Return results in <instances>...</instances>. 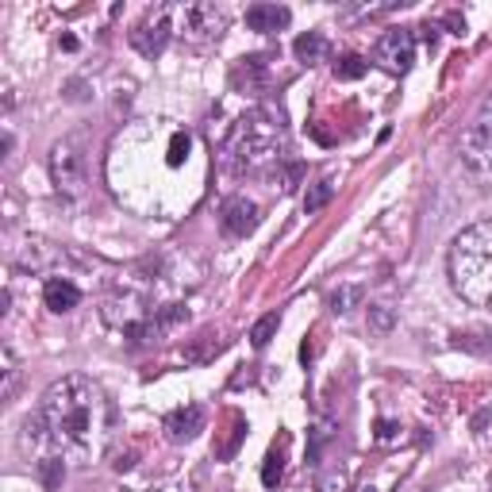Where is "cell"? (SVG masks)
I'll use <instances>...</instances> for the list:
<instances>
[{
  "label": "cell",
  "instance_id": "cell-26",
  "mask_svg": "<svg viewBox=\"0 0 492 492\" xmlns=\"http://www.w3.org/2000/svg\"><path fill=\"white\" fill-rule=\"evenodd\" d=\"M154 492H192V481H185V477H177V481H165V485H158Z\"/></svg>",
  "mask_w": 492,
  "mask_h": 492
},
{
  "label": "cell",
  "instance_id": "cell-24",
  "mask_svg": "<svg viewBox=\"0 0 492 492\" xmlns=\"http://www.w3.org/2000/svg\"><path fill=\"white\" fill-rule=\"evenodd\" d=\"M343 488H346V473H339V470L319 481V492H343Z\"/></svg>",
  "mask_w": 492,
  "mask_h": 492
},
{
  "label": "cell",
  "instance_id": "cell-10",
  "mask_svg": "<svg viewBox=\"0 0 492 492\" xmlns=\"http://www.w3.org/2000/svg\"><path fill=\"white\" fill-rule=\"evenodd\" d=\"M165 438L170 443H189V438H197L204 431V408L200 404H185V408H177L165 416Z\"/></svg>",
  "mask_w": 492,
  "mask_h": 492
},
{
  "label": "cell",
  "instance_id": "cell-1",
  "mask_svg": "<svg viewBox=\"0 0 492 492\" xmlns=\"http://www.w3.org/2000/svg\"><path fill=\"white\" fill-rule=\"evenodd\" d=\"M115 435V408L108 393L85 373L55 381L38 400V408L23 423V443L47 446L66 462H97L105 458Z\"/></svg>",
  "mask_w": 492,
  "mask_h": 492
},
{
  "label": "cell",
  "instance_id": "cell-9",
  "mask_svg": "<svg viewBox=\"0 0 492 492\" xmlns=\"http://www.w3.org/2000/svg\"><path fill=\"white\" fill-rule=\"evenodd\" d=\"M219 227H224L231 239L250 235V231L258 227V204L246 200V197H231V200H224V208H219Z\"/></svg>",
  "mask_w": 492,
  "mask_h": 492
},
{
  "label": "cell",
  "instance_id": "cell-22",
  "mask_svg": "<svg viewBox=\"0 0 492 492\" xmlns=\"http://www.w3.org/2000/svg\"><path fill=\"white\" fill-rule=\"evenodd\" d=\"M331 438V423H316L312 427V446H308V462H319V450H323V443Z\"/></svg>",
  "mask_w": 492,
  "mask_h": 492
},
{
  "label": "cell",
  "instance_id": "cell-8",
  "mask_svg": "<svg viewBox=\"0 0 492 492\" xmlns=\"http://www.w3.org/2000/svg\"><path fill=\"white\" fill-rule=\"evenodd\" d=\"M227 31V12L216 4H185L181 8V35L192 43H212Z\"/></svg>",
  "mask_w": 492,
  "mask_h": 492
},
{
  "label": "cell",
  "instance_id": "cell-4",
  "mask_svg": "<svg viewBox=\"0 0 492 492\" xmlns=\"http://www.w3.org/2000/svg\"><path fill=\"white\" fill-rule=\"evenodd\" d=\"M50 181H55L58 197L77 200L89 185V165L81 154V142L77 139H62L50 147Z\"/></svg>",
  "mask_w": 492,
  "mask_h": 492
},
{
  "label": "cell",
  "instance_id": "cell-7",
  "mask_svg": "<svg viewBox=\"0 0 492 492\" xmlns=\"http://www.w3.org/2000/svg\"><path fill=\"white\" fill-rule=\"evenodd\" d=\"M170 16H174L170 8H154V12H147V16L135 23V31L127 35L142 58H158L165 50V43H170V35H174V20Z\"/></svg>",
  "mask_w": 492,
  "mask_h": 492
},
{
  "label": "cell",
  "instance_id": "cell-25",
  "mask_svg": "<svg viewBox=\"0 0 492 492\" xmlns=\"http://www.w3.org/2000/svg\"><path fill=\"white\" fill-rule=\"evenodd\" d=\"M396 431H400V427H396L393 420H381V423H377V438H381V443H393Z\"/></svg>",
  "mask_w": 492,
  "mask_h": 492
},
{
  "label": "cell",
  "instance_id": "cell-21",
  "mask_svg": "<svg viewBox=\"0 0 492 492\" xmlns=\"http://www.w3.org/2000/svg\"><path fill=\"white\" fill-rule=\"evenodd\" d=\"M393 323H396L393 308H385V304H373V308H369V331L388 335V331H393Z\"/></svg>",
  "mask_w": 492,
  "mask_h": 492
},
{
  "label": "cell",
  "instance_id": "cell-16",
  "mask_svg": "<svg viewBox=\"0 0 492 492\" xmlns=\"http://www.w3.org/2000/svg\"><path fill=\"white\" fill-rule=\"evenodd\" d=\"M38 477H43V488H58L62 477H66V462L55 458V454L43 458V462H38Z\"/></svg>",
  "mask_w": 492,
  "mask_h": 492
},
{
  "label": "cell",
  "instance_id": "cell-23",
  "mask_svg": "<svg viewBox=\"0 0 492 492\" xmlns=\"http://www.w3.org/2000/svg\"><path fill=\"white\" fill-rule=\"evenodd\" d=\"M185 158H189V135H185V131H177L174 142H170V158H165V162H170L174 170H177V165L185 162Z\"/></svg>",
  "mask_w": 492,
  "mask_h": 492
},
{
  "label": "cell",
  "instance_id": "cell-5",
  "mask_svg": "<svg viewBox=\"0 0 492 492\" xmlns=\"http://www.w3.org/2000/svg\"><path fill=\"white\" fill-rule=\"evenodd\" d=\"M458 154L473 174H492V97H485L481 112H477L473 123L465 127Z\"/></svg>",
  "mask_w": 492,
  "mask_h": 492
},
{
  "label": "cell",
  "instance_id": "cell-18",
  "mask_svg": "<svg viewBox=\"0 0 492 492\" xmlns=\"http://www.w3.org/2000/svg\"><path fill=\"white\" fill-rule=\"evenodd\" d=\"M16 385H20V361H16V351L12 346H4V400L16 396Z\"/></svg>",
  "mask_w": 492,
  "mask_h": 492
},
{
  "label": "cell",
  "instance_id": "cell-15",
  "mask_svg": "<svg viewBox=\"0 0 492 492\" xmlns=\"http://www.w3.org/2000/svg\"><path fill=\"white\" fill-rule=\"evenodd\" d=\"M366 70H369V62L361 55H343L339 62H335V77H339V81H358Z\"/></svg>",
  "mask_w": 492,
  "mask_h": 492
},
{
  "label": "cell",
  "instance_id": "cell-14",
  "mask_svg": "<svg viewBox=\"0 0 492 492\" xmlns=\"http://www.w3.org/2000/svg\"><path fill=\"white\" fill-rule=\"evenodd\" d=\"M361 301H366V289H361L358 281H346V284H339V289L331 293V312L335 316H346V312H354V308H361Z\"/></svg>",
  "mask_w": 492,
  "mask_h": 492
},
{
  "label": "cell",
  "instance_id": "cell-12",
  "mask_svg": "<svg viewBox=\"0 0 492 492\" xmlns=\"http://www.w3.org/2000/svg\"><path fill=\"white\" fill-rule=\"evenodd\" d=\"M43 304L50 308V312L66 316V312H73V308L81 304V289H77L70 277H47V284H43Z\"/></svg>",
  "mask_w": 492,
  "mask_h": 492
},
{
  "label": "cell",
  "instance_id": "cell-19",
  "mask_svg": "<svg viewBox=\"0 0 492 492\" xmlns=\"http://www.w3.org/2000/svg\"><path fill=\"white\" fill-rule=\"evenodd\" d=\"M331 192H335L331 181H319V185H312V192H308V197H304V212H308V216H316L319 208H327Z\"/></svg>",
  "mask_w": 492,
  "mask_h": 492
},
{
  "label": "cell",
  "instance_id": "cell-6",
  "mask_svg": "<svg viewBox=\"0 0 492 492\" xmlns=\"http://www.w3.org/2000/svg\"><path fill=\"white\" fill-rule=\"evenodd\" d=\"M411 62H416V35L408 28H393L373 43V66H381L385 73L404 77L411 70Z\"/></svg>",
  "mask_w": 492,
  "mask_h": 492
},
{
  "label": "cell",
  "instance_id": "cell-27",
  "mask_svg": "<svg viewBox=\"0 0 492 492\" xmlns=\"http://www.w3.org/2000/svg\"><path fill=\"white\" fill-rule=\"evenodd\" d=\"M358 492H381V488H373V485H366V488H358Z\"/></svg>",
  "mask_w": 492,
  "mask_h": 492
},
{
  "label": "cell",
  "instance_id": "cell-20",
  "mask_svg": "<svg viewBox=\"0 0 492 492\" xmlns=\"http://www.w3.org/2000/svg\"><path fill=\"white\" fill-rule=\"evenodd\" d=\"M281 473H284V454H281V450H269L266 465H262V485L274 488V485L281 481Z\"/></svg>",
  "mask_w": 492,
  "mask_h": 492
},
{
  "label": "cell",
  "instance_id": "cell-17",
  "mask_svg": "<svg viewBox=\"0 0 492 492\" xmlns=\"http://www.w3.org/2000/svg\"><path fill=\"white\" fill-rule=\"evenodd\" d=\"M277 327H281V316H277V312L262 316V319H258L254 327H250V343H254V346H266V343L277 335Z\"/></svg>",
  "mask_w": 492,
  "mask_h": 492
},
{
  "label": "cell",
  "instance_id": "cell-13",
  "mask_svg": "<svg viewBox=\"0 0 492 492\" xmlns=\"http://www.w3.org/2000/svg\"><path fill=\"white\" fill-rule=\"evenodd\" d=\"M327 35L323 31H304L301 38L293 43V55H296V62H304V66H316V62H323L327 58Z\"/></svg>",
  "mask_w": 492,
  "mask_h": 492
},
{
  "label": "cell",
  "instance_id": "cell-3",
  "mask_svg": "<svg viewBox=\"0 0 492 492\" xmlns=\"http://www.w3.org/2000/svg\"><path fill=\"white\" fill-rule=\"evenodd\" d=\"M284 147H289L284 112L262 105L250 115H242V123L235 127V135L227 142V162L235 174H262L269 165H281Z\"/></svg>",
  "mask_w": 492,
  "mask_h": 492
},
{
  "label": "cell",
  "instance_id": "cell-2",
  "mask_svg": "<svg viewBox=\"0 0 492 492\" xmlns=\"http://www.w3.org/2000/svg\"><path fill=\"white\" fill-rule=\"evenodd\" d=\"M446 277L465 304L488 308L492 304V219L470 224L450 242Z\"/></svg>",
  "mask_w": 492,
  "mask_h": 492
},
{
  "label": "cell",
  "instance_id": "cell-11",
  "mask_svg": "<svg viewBox=\"0 0 492 492\" xmlns=\"http://www.w3.org/2000/svg\"><path fill=\"white\" fill-rule=\"evenodd\" d=\"M293 20V12L284 4H250L246 8V28L250 31H262V35H274V31H284Z\"/></svg>",
  "mask_w": 492,
  "mask_h": 492
}]
</instances>
